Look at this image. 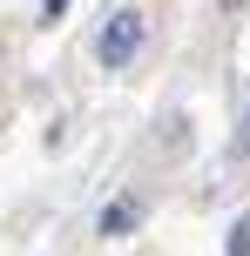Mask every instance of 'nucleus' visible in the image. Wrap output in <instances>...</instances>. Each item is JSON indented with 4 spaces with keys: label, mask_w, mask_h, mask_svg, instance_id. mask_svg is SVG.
Returning a JSON list of instances; mask_svg holds the SVG:
<instances>
[{
    "label": "nucleus",
    "mask_w": 250,
    "mask_h": 256,
    "mask_svg": "<svg viewBox=\"0 0 250 256\" xmlns=\"http://www.w3.org/2000/svg\"><path fill=\"white\" fill-rule=\"evenodd\" d=\"M230 7H237V0H230Z\"/></svg>",
    "instance_id": "nucleus-5"
},
{
    "label": "nucleus",
    "mask_w": 250,
    "mask_h": 256,
    "mask_svg": "<svg viewBox=\"0 0 250 256\" xmlns=\"http://www.w3.org/2000/svg\"><path fill=\"white\" fill-rule=\"evenodd\" d=\"M230 256H250V222H237V230H230Z\"/></svg>",
    "instance_id": "nucleus-3"
},
{
    "label": "nucleus",
    "mask_w": 250,
    "mask_h": 256,
    "mask_svg": "<svg viewBox=\"0 0 250 256\" xmlns=\"http://www.w3.org/2000/svg\"><path fill=\"white\" fill-rule=\"evenodd\" d=\"M41 14H48V20H61V14H68V0H41Z\"/></svg>",
    "instance_id": "nucleus-4"
},
{
    "label": "nucleus",
    "mask_w": 250,
    "mask_h": 256,
    "mask_svg": "<svg viewBox=\"0 0 250 256\" xmlns=\"http://www.w3.org/2000/svg\"><path fill=\"white\" fill-rule=\"evenodd\" d=\"M129 222H135V209H129V202H115V209H108V216H102V236H115V230H129Z\"/></svg>",
    "instance_id": "nucleus-2"
},
{
    "label": "nucleus",
    "mask_w": 250,
    "mask_h": 256,
    "mask_svg": "<svg viewBox=\"0 0 250 256\" xmlns=\"http://www.w3.org/2000/svg\"><path fill=\"white\" fill-rule=\"evenodd\" d=\"M142 34H149L142 14L122 7V14H108V27H102V40H95V54H102L108 68H129V61H135V48H142Z\"/></svg>",
    "instance_id": "nucleus-1"
}]
</instances>
